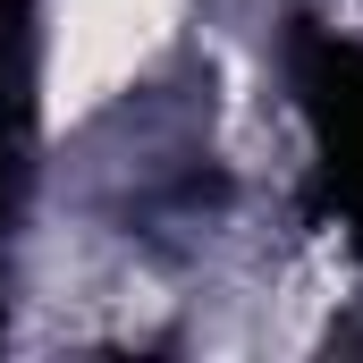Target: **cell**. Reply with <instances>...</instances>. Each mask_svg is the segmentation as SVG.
I'll return each mask as SVG.
<instances>
[{
    "instance_id": "6da1fadb",
    "label": "cell",
    "mask_w": 363,
    "mask_h": 363,
    "mask_svg": "<svg viewBox=\"0 0 363 363\" xmlns=\"http://www.w3.org/2000/svg\"><path fill=\"white\" fill-rule=\"evenodd\" d=\"M203 26V0H43V51H34V118L43 135H77L101 110L135 101L186 60Z\"/></svg>"
}]
</instances>
